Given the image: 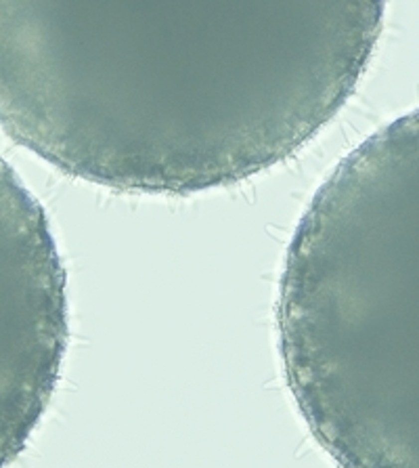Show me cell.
<instances>
[{"mask_svg": "<svg viewBox=\"0 0 419 468\" xmlns=\"http://www.w3.org/2000/svg\"><path fill=\"white\" fill-rule=\"evenodd\" d=\"M386 2L0 0V128L101 187L237 185L338 116Z\"/></svg>", "mask_w": 419, "mask_h": 468, "instance_id": "1", "label": "cell"}, {"mask_svg": "<svg viewBox=\"0 0 419 468\" xmlns=\"http://www.w3.org/2000/svg\"><path fill=\"white\" fill-rule=\"evenodd\" d=\"M275 315L289 393L327 456L340 468H419V107L314 193Z\"/></svg>", "mask_w": 419, "mask_h": 468, "instance_id": "2", "label": "cell"}, {"mask_svg": "<svg viewBox=\"0 0 419 468\" xmlns=\"http://www.w3.org/2000/svg\"><path fill=\"white\" fill-rule=\"evenodd\" d=\"M67 349L65 271L38 200L0 158V468L32 439Z\"/></svg>", "mask_w": 419, "mask_h": 468, "instance_id": "3", "label": "cell"}]
</instances>
